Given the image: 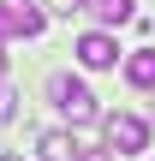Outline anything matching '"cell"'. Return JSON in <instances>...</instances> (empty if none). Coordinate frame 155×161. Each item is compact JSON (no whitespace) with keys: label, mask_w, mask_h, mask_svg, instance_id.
I'll use <instances>...</instances> for the list:
<instances>
[{"label":"cell","mask_w":155,"mask_h":161,"mask_svg":"<svg viewBox=\"0 0 155 161\" xmlns=\"http://www.w3.org/2000/svg\"><path fill=\"white\" fill-rule=\"evenodd\" d=\"M48 96H54V108H60L72 125H96V119H102L96 90H90L84 78H66V72H60V78H48Z\"/></svg>","instance_id":"obj_1"},{"label":"cell","mask_w":155,"mask_h":161,"mask_svg":"<svg viewBox=\"0 0 155 161\" xmlns=\"http://www.w3.org/2000/svg\"><path fill=\"white\" fill-rule=\"evenodd\" d=\"M102 131H108V149H119V155H143L149 149V125L137 114H102Z\"/></svg>","instance_id":"obj_2"},{"label":"cell","mask_w":155,"mask_h":161,"mask_svg":"<svg viewBox=\"0 0 155 161\" xmlns=\"http://www.w3.org/2000/svg\"><path fill=\"white\" fill-rule=\"evenodd\" d=\"M48 30V12L30 6V0H0V42L6 36H42Z\"/></svg>","instance_id":"obj_3"},{"label":"cell","mask_w":155,"mask_h":161,"mask_svg":"<svg viewBox=\"0 0 155 161\" xmlns=\"http://www.w3.org/2000/svg\"><path fill=\"white\" fill-rule=\"evenodd\" d=\"M72 54H78V66H84V72H108V66H119V42H113L108 30H84Z\"/></svg>","instance_id":"obj_4"},{"label":"cell","mask_w":155,"mask_h":161,"mask_svg":"<svg viewBox=\"0 0 155 161\" xmlns=\"http://www.w3.org/2000/svg\"><path fill=\"white\" fill-rule=\"evenodd\" d=\"M125 84L131 90H155V48H131L125 54Z\"/></svg>","instance_id":"obj_5"},{"label":"cell","mask_w":155,"mask_h":161,"mask_svg":"<svg viewBox=\"0 0 155 161\" xmlns=\"http://www.w3.org/2000/svg\"><path fill=\"white\" fill-rule=\"evenodd\" d=\"M36 149H42V161H78V137L54 125V131H42V137H36Z\"/></svg>","instance_id":"obj_6"},{"label":"cell","mask_w":155,"mask_h":161,"mask_svg":"<svg viewBox=\"0 0 155 161\" xmlns=\"http://www.w3.org/2000/svg\"><path fill=\"white\" fill-rule=\"evenodd\" d=\"M84 12L96 24H131V0H84Z\"/></svg>","instance_id":"obj_7"},{"label":"cell","mask_w":155,"mask_h":161,"mask_svg":"<svg viewBox=\"0 0 155 161\" xmlns=\"http://www.w3.org/2000/svg\"><path fill=\"white\" fill-rule=\"evenodd\" d=\"M12 114H18V90H6V84H0V125H6Z\"/></svg>","instance_id":"obj_8"},{"label":"cell","mask_w":155,"mask_h":161,"mask_svg":"<svg viewBox=\"0 0 155 161\" xmlns=\"http://www.w3.org/2000/svg\"><path fill=\"white\" fill-rule=\"evenodd\" d=\"M48 12L54 18H72V12H84V0H48Z\"/></svg>","instance_id":"obj_9"},{"label":"cell","mask_w":155,"mask_h":161,"mask_svg":"<svg viewBox=\"0 0 155 161\" xmlns=\"http://www.w3.org/2000/svg\"><path fill=\"white\" fill-rule=\"evenodd\" d=\"M78 161H113V149H78Z\"/></svg>","instance_id":"obj_10"},{"label":"cell","mask_w":155,"mask_h":161,"mask_svg":"<svg viewBox=\"0 0 155 161\" xmlns=\"http://www.w3.org/2000/svg\"><path fill=\"white\" fill-rule=\"evenodd\" d=\"M0 161H18V155H0Z\"/></svg>","instance_id":"obj_11"}]
</instances>
